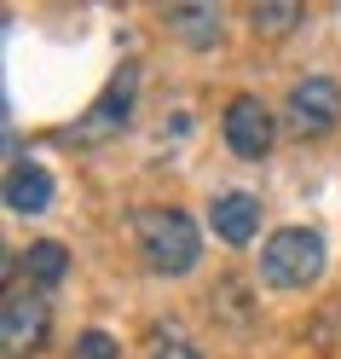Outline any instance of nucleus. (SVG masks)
Instances as JSON below:
<instances>
[{
  "mask_svg": "<svg viewBox=\"0 0 341 359\" xmlns=\"http://www.w3.org/2000/svg\"><path fill=\"white\" fill-rule=\"evenodd\" d=\"M6 209H12V215L53 209V174L41 168V163H12V168H6Z\"/></svg>",
  "mask_w": 341,
  "mask_h": 359,
  "instance_id": "7",
  "label": "nucleus"
},
{
  "mask_svg": "<svg viewBox=\"0 0 341 359\" xmlns=\"http://www.w3.org/2000/svg\"><path fill=\"white\" fill-rule=\"evenodd\" d=\"M133 93H139V70H133V64H122V70L110 76V87H104L93 122H99V128H122V122L133 116Z\"/></svg>",
  "mask_w": 341,
  "mask_h": 359,
  "instance_id": "9",
  "label": "nucleus"
},
{
  "mask_svg": "<svg viewBox=\"0 0 341 359\" xmlns=\"http://www.w3.org/2000/svg\"><path fill=\"white\" fill-rule=\"evenodd\" d=\"M301 0H260V6H249V24H255V35H289L295 24H301Z\"/></svg>",
  "mask_w": 341,
  "mask_h": 359,
  "instance_id": "11",
  "label": "nucleus"
},
{
  "mask_svg": "<svg viewBox=\"0 0 341 359\" xmlns=\"http://www.w3.org/2000/svg\"><path fill=\"white\" fill-rule=\"evenodd\" d=\"M214 238L220 243H249L260 232V197L255 191H225V197H214Z\"/></svg>",
  "mask_w": 341,
  "mask_h": 359,
  "instance_id": "6",
  "label": "nucleus"
},
{
  "mask_svg": "<svg viewBox=\"0 0 341 359\" xmlns=\"http://www.w3.org/2000/svg\"><path fill=\"white\" fill-rule=\"evenodd\" d=\"M318 273H324V238H318L312 226H284V232L266 238L260 284H272V290H307V284H318Z\"/></svg>",
  "mask_w": 341,
  "mask_h": 359,
  "instance_id": "2",
  "label": "nucleus"
},
{
  "mask_svg": "<svg viewBox=\"0 0 341 359\" xmlns=\"http://www.w3.org/2000/svg\"><path fill=\"white\" fill-rule=\"evenodd\" d=\"M220 133H225V145H232L243 163H260V156L272 151V133H278V122H272V110H266L255 93H237L232 104H225Z\"/></svg>",
  "mask_w": 341,
  "mask_h": 359,
  "instance_id": "5",
  "label": "nucleus"
},
{
  "mask_svg": "<svg viewBox=\"0 0 341 359\" xmlns=\"http://www.w3.org/2000/svg\"><path fill=\"white\" fill-rule=\"evenodd\" d=\"M64 273H70V250H64L58 238H41V243H29V250H24V284L58 290Z\"/></svg>",
  "mask_w": 341,
  "mask_h": 359,
  "instance_id": "8",
  "label": "nucleus"
},
{
  "mask_svg": "<svg viewBox=\"0 0 341 359\" xmlns=\"http://www.w3.org/2000/svg\"><path fill=\"white\" fill-rule=\"evenodd\" d=\"M284 122L295 140H324L341 122V81L335 76H301L284 99Z\"/></svg>",
  "mask_w": 341,
  "mask_h": 359,
  "instance_id": "4",
  "label": "nucleus"
},
{
  "mask_svg": "<svg viewBox=\"0 0 341 359\" xmlns=\"http://www.w3.org/2000/svg\"><path fill=\"white\" fill-rule=\"evenodd\" d=\"M133 243H139V255L151 273H162V278H186L191 266L202 261V232H197V220L186 209H139L133 215Z\"/></svg>",
  "mask_w": 341,
  "mask_h": 359,
  "instance_id": "1",
  "label": "nucleus"
},
{
  "mask_svg": "<svg viewBox=\"0 0 341 359\" xmlns=\"http://www.w3.org/2000/svg\"><path fill=\"white\" fill-rule=\"evenodd\" d=\"M151 359H202V353H197V348H191L179 330H162V336L151 342Z\"/></svg>",
  "mask_w": 341,
  "mask_h": 359,
  "instance_id": "13",
  "label": "nucleus"
},
{
  "mask_svg": "<svg viewBox=\"0 0 341 359\" xmlns=\"http://www.w3.org/2000/svg\"><path fill=\"white\" fill-rule=\"evenodd\" d=\"M70 359H122V348H116V336H110V330H81L76 348H70Z\"/></svg>",
  "mask_w": 341,
  "mask_h": 359,
  "instance_id": "12",
  "label": "nucleus"
},
{
  "mask_svg": "<svg viewBox=\"0 0 341 359\" xmlns=\"http://www.w3.org/2000/svg\"><path fill=\"white\" fill-rule=\"evenodd\" d=\"M168 29L191 47H214L220 41V6H168Z\"/></svg>",
  "mask_w": 341,
  "mask_h": 359,
  "instance_id": "10",
  "label": "nucleus"
},
{
  "mask_svg": "<svg viewBox=\"0 0 341 359\" xmlns=\"http://www.w3.org/2000/svg\"><path fill=\"white\" fill-rule=\"evenodd\" d=\"M47 325H53V307H47V290L35 284H12L6 290V307H0V348L6 359H24L47 342Z\"/></svg>",
  "mask_w": 341,
  "mask_h": 359,
  "instance_id": "3",
  "label": "nucleus"
}]
</instances>
